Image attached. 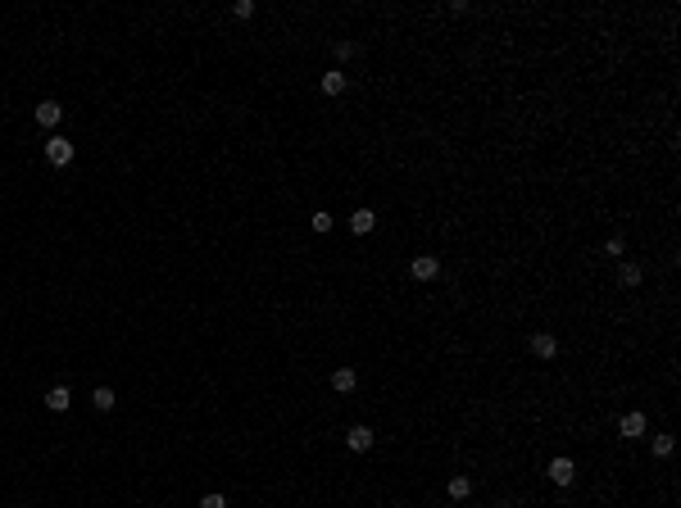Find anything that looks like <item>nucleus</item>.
Instances as JSON below:
<instances>
[{"label":"nucleus","instance_id":"1","mask_svg":"<svg viewBox=\"0 0 681 508\" xmlns=\"http://www.w3.org/2000/svg\"><path fill=\"white\" fill-rule=\"evenodd\" d=\"M645 431H649V418H645V413H622V418H618V436H622V440H640Z\"/></svg>","mask_w":681,"mask_h":508},{"label":"nucleus","instance_id":"2","mask_svg":"<svg viewBox=\"0 0 681 508\" xmlns=\"http://www.w3.org/2000/svg\"><path fill=\"white\" fill-rule=\"evenodd\" d=\"M46 159H50L55 168L73 164V141L69 137H50V141H46Z\"/></svg>","mask_w":681,"mask_h":508},{"label":"nucleus","instance_id":"3","mask_svg":"<svg viewBox=\"0 0 681 508\" xmlns=\"http://www.w3.org/2000/svg\"><path fill=\"white\" fill-rule=\"evenodd\" d=\"M545 476H550L554 486H572V476H577V463H572V458H550Z\"/></svg>","mask_w":681,"mask_h":508},{"label":"nucleus","instance_id":"4","mask_svg":"<svg viewBox=\"0 0 681 508\" xmlns=\"http://www.w3.org/2000/svg\"><path fill=\"white\" fill-rule=\"evenodd\" d=\"M532 354L545 359V363L559 359V336H554V331H536V336H532Z\"/></svg>","mask_w":681,"mask_h":508},{"label":"nucleus","instance_id":"5","mask_svg":"<svg viewBox=\"0 0 681 508\" xmlns=\"http://www.w3.org/2000/svg\"><path fill=\"white\" fill-rule=\"evenodd\" d=\"M409 273H414L418 282H436V277H440V259L436 254H418L414 263H409Z\"/></svg>","mask_w":681,"mask_h":508},{"label":"nucleus","instance_id":"6","mask_svg":"<svg viewBox=\"0 0 681 508\" xmlns=\"http://www.w3.org/2000/svg\"><path fill=\"white\" fill-rule=\"evenodd\" d=\"M372 440H377V431H372V427H350V431H345V445H350L354 454H368Z\"/></svg>","mask_w":681,"mask_h":508},{"label":"nucleus","instance_id":"7","mask_svg":"<svg viewBox=\"0 0 681 508\" xmlns=\"http://www.w3.org/2000/svg\"><path fill=\"white\" fill-rule=\"evenodd\" d=\"M60 118H64L60 100H41V104H36V128H60Z\"/></svg>","mask_w":681,"mask_h":508},{"label":"nucleus","instance_id":"8","mask_svg":"<svg viewBox=\"0 0 681 508\" xmlns=\"http://www.w3.org/2000/svg\"><path fill=\"white\" fill-rule=\"evenodd\" d=\"M345 86H350V78H345L341 69H328V73L318 78V91H323V95H345Z\"/></svg>","mask_w":681,"mask_h":508},{"label":"nucleus","instance_id":"9","mask_svg":"<svg viewBox=\"0 0 681 508\" xmlns=\"http://www.w3.org/2000/svg\"><path fill=\"white\" fill-rule=\"evenodd\" d=\"M69 404H73L69 386H50V390H46V409H50V413H69Z\"/></svg>","mask_w":681,"mask_h":508},{"label":"nucleus","instance_id":"10","mask_svg":"<svg viewBox=\"0 0 681 508\" xmlns=\"http://www.w3.org/2000/svg\"><path fill=\"white\" fill-rule=\"evenodd\" d=\"M372 227H377V214H372V209H354L350 214V232L354 236H368Z\"/></svg>","mask_w":681,"mask_h":508},{"label":"nucleus","instance_id":"11","mask_svg":"<svg viewBox=\"0 0 681 508\" xmlns=\"http://www.w3.org/2000/svg\"><path fill=\"white\" fill-rule=\"evenodd\" d=\"M354 386H359V372H354V368H337V372H332V390H337V395H350Z\"/></svg>","mask_w":681,"mask_h":508},{"label":"nucleus","instance_id":"12","mask_svg":"<svg viewBox=\"0 0 681 508\" xmlns=\"http://www.w3.org/2000/svg\"><path fill=\"white\" fill-rule=\"evenodd\" d=\"M618 286L636 291V286H640V263H627V259H618Z\"/></svg>","mask_w":681,"mask_h":508},{"label":"nucleus","instance_id":"13","mask_svg":"<svg viewBox=\"0 0 681 508\" xmlns=\"http://www.w3.org/2000/svg\"><path fill=\"white\" fill-rule=\"evenodd\" d=\"M450 500H468V495H473V481H468V476H450Z\"/></svg>","mask_w":681,"mask_h":508},{"label":"nucleus","instance_id":"14","mask_svg":"<svg viewBox=\"0 0 681 508\" xmlns=\"http://www.w3.org/2000/svg\"><path fill=\"white\" fill-rule=\"evenodd\" d=\"M91 404H95V409H100V413H109V409H114V390H109V386H95V395H91Z\"/></svg>","mask_w":681,"mask_h":508},{"label":"nucleus","instance_id":"15","mask_svg":"<svg viewBox=\"0 0 681 508\" xmlns=\"http://www.w3.org/2000/svg\"><path fill=\"white\" fill-rule=\"evenodd\" d=\"M673 445H677V440L668 436V431H659V436H654V445H649V449H654V458H668V454H673Z\"/></svg>","mask_w":681,"mask_h":508},{"label":"nucleus","instance_id":"16","mask_svg":"<svg viewBox=\"0 0 681 508\" xmlns=\"http://www.w3.org/2000/svg\"><path fill=\"white\" fill-rule=\"evenodd\" d=\"M309 227H313V232H332V214H328V209L309 214Z\"/></svg>","mask_w":681,"mask_h":508},{"label":"nucleus","instance_id":"17","mask_svg":"<svg viewBox=\"0 0 681 508\" xmlns=\"http://www.w3.org/2000/svg\"><path fill=\"white\" fill-rule=\"evenodd\" d=\"M604 254H613V259H622V254H627V245H622V236H609V241H604Z\"/></svg>","mask_w":681,"mask_h":508},{"label":"nucleus","instance_id":"18","mask_svg":"<svg viewBox=\"0 0 681 508\" xmlns=\"http://www.w3.org/2000/svg\"><path fill=\"white\" fill-rule=\"evenodd\" d=\"M359 55V41H337V60H354Z\"/></svg>","mask_w":681,"mask_h":508},{"label":"nucleus","instance_id":"19","mask_svg":"<svg viewBox=\"0 0 681 508\" xmlns=\"http://www.w3.org/2000/svg\"><path fill=\"white\" fill-rule=\"evenodd\" d=\"M232 14H236V18H255V0H236Z\"/></svg>","mask_w":681,"mask_h":508},{"label":"nucleus","instance_id":"20","mask_svg":"<svg viewBox=\"0 0 681 508\" xmlns=\"http://www.w3.org/2000/svg\"><path fill=\"white\" fill-rule=\"evenodd\" d=\"M200 508H227V500L214 490V495H205V500H200Z\"/></svg>","mask_w":681,"mask_h":508}]
</instances>
